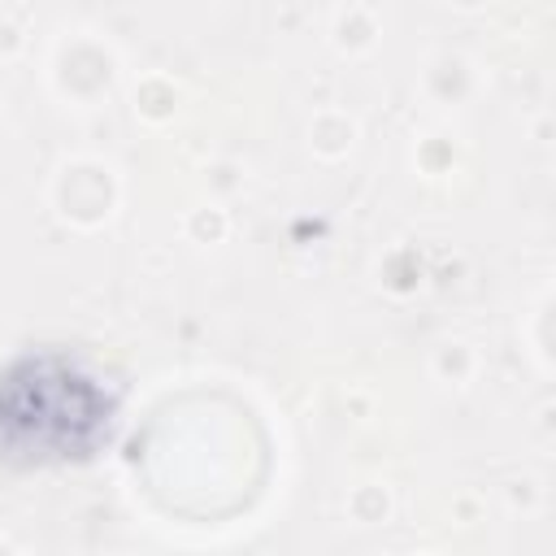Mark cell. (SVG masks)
<instances>
[{
  "label": "cell",
  "mask_w": 556,
  "mask_h": 556,
  "mask_svg": "<svg viewBox=\"0 0 556 556\" xmlns=\"http://www.w3.org/2000/svg\"><path fill=\"white\" fill-rule=\"evenodd\" d=\"M117 430V387L70 352H26L0 369V460L96 456Z\"/></svg>",
  "instance_id": "obj_1"
}]
</instances>
